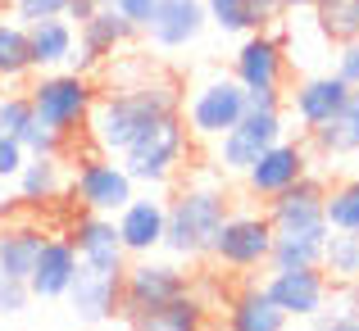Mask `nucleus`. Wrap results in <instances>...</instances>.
<instances>
[{
    "instance_id": "obj_5",
    "label": "nucleus",
    "mask_w": 359,
    "mask_h": 331,
    "mask_svg": "<svg viewBox=\"0 0 359 331\" xmlns=\"http://www.w3.org/2000/svg\"><path fill=\"white\" fill-rule=\"evenodd\" d=\"M323 200H327V182L314 173H305L296 186H287L282 195L269 200V223H273V236L278 241H314L323 245L327 241V213H323Z\"/></svg>"
},
{
    "instance_id": "obj_8",
    "label": "nucleus",
    "mask_w": 359,
    "mask_h": 331,
    "mask_svg": "<svg viewBox=\"0 0 359 331\" xmlns=\"http://www.w3.org/2000/svg\"><path fill=\"white\" fill-rule=\"evenodd\" d=\"M245 113V87L237 78H210L187 96L182 105V118H187V132L196 141H219L228 127H237Z\"/></svg>"
},
{
    "instance_id": "obj_24",
    "label": "nucleus",
    "mask_w": 359,
    "mask_h": 331,
    "mask_svg": "<svg viewBox=\"0 0 359 331\" xmlns=\"http://www.w3.org/2000/svg\"><path fill=\"white\" fill-rule=\"evenodd\" d=\"M132 331H210V304L196 290H182L177 300L150 309L141 318H128Z\"/></svg>"
},
{
    "instance_id": "obj_29",
    "label": "nucleus",
    "mask_w": 359,
    "mask_h": 331,
    "mask_svg": "<svg viewBox=\"0 0 359 331\" xmlns=\"http://www.w3.org/2000/svg\"><path fill=\"white\" fill-rule=\"evenodd\" d=\"M32 73V50H27V23L0 18V82H18Z\"/></svg>"
},
{
    "instance_id": "obj_41",
    "label": "nucleus",
    "mask_w": 359,
    "mask_h": 331,
    "mask_svg": "<svg viewBox=\"0 0 359 331\" xmlns=\"http://www.w3.org/2000/svg\"><path fill=\"white\" fill-rule=\"evenodd\" d=\"M282 5H287V9H314L318 0H282Z\"/></svg>"
},
{
    "instance_id": "obj_16",
    "label": "nucleus",
    "mask_w": 359,
    "mask_h": 331,
    "mask_svg": "<svg viewBox=\"0 0 359 331\" xmlns=\"http://www.w3.org/2000/svg\"><path fill=\"white\" fill-rule=\"evenodd\" d=\"M69 241L78 245V259L87 268H100V272H123L128 268V250H123V236H118V223L109 213H82L73 223Z\"/></svg>"
},
{
    "instance_id": "obj_21",
    "label": "nucleus",
    "mask_w": 359,
    "mask_h": 331,
    "mask_svg": "<svg viewBox=\"0 0 359 331\" xmlns=\"http://www.w3.org/2000/svg\"><path fill=\"white\" fill-rule=\"evenodd\" d=\"M309 150L318 159H346V155H359V87H351L346 105L323 122V127L309 132Z\"/></svg>"
},
{
    "instance_id": "obj_12",
    "label": "nucleus",
    "mask_w": 359,
    "mask_h": 331,
    "mask_svg": "<svg viewBox=\"0 0 359 331\" xmlns=\"http://www.w3.org/2000/svg\"><path fill=\"white\" fill-rule=\"evenodd\" d=\"M137 195V182L128 177V168L114 164V155H96L73 173V200L87 213H114Z\"/></svg>"
},
{
    "instance_id": "obj_6",
    "label": "nucleus",
    "mask_w": 359,
    "mask_h": 331,
    "mask_svg": "<svg viewBox=\"0 0 359 331\" xmlns=\"http://www.w3.org/2000/svg\"><path fill=\"white\" fill-rule=\"evenodd\" d=\"M269 254H273L269 213L232 209L228 218H223V227H219V236H214V245H210L205 259L223 263L228 272H255V268H269Z\"/></svg>"
},
{
    "instance_id": "obj_7",
    "label": "nucleus",
    "mask_w": 359,
    "mask_h": 331,
    "mask_svg": "<svg viewBox=\"0 0 359 331\" xmlns=\"http://www.w3.org/2000/svg\"><path fill=\"white\" fill-rule=\"evenodd\" d=\"M182 290H191V277H187L177 263L168 259H137L123 268V300H118V318H141L150 309L177 300Z\"/></svg>"
},
{
    "instance_id": "obj_2",
    "label": "nucleus",
    "mask_w": 359,
    "mask_h": 331,
    "mask_svg": "<svg viewBox=\"0 0 359 331\" xmlns=\"http://www.w3.org/2000/svg\"><path fill=\"white\" fill-rule=\"evenodd\" d=\"M232 213V200L223 186L196 182L168 200V218H164V250L173 259H201L210 254L214 236H219L223 218Z\"/></svg>"
},
{
    "instance_id": "obj_11",
    "label": "nucleus",
    "mask_w": 359,
    "mask_h": 331,
    "mask_svg": "<svg viewBox=\"0 0 359 331\" xmlns=\"http://www.w3.org/2000/svg\"><path fill=\"white\" fill-rule=\"evenodd\" d=\"M287 122H282V109H245L237 127H228L214 146H219V168L223 173H245L273 141H282Z\"/></svg>"
},
{
    "instance_id": "obj_36",
    "label": "nucleus",
    "mask_w": 359,
    "mask_h": 331,
    "mask_svg": "<svg viewBox=\"0 0 359 331\" xmlns=\"http://www.w3.org/2000/svg\"><path fill=\"white\" fill-rule=\"evenodd\" d=\"M23 159H27V150L18 146L14 136H5V132H0V182H9V177H18V168H23Z\"/></svg>"
},
{
    "instance_id": "obj_9",
    "label": "nucleus",
    "mask_w": 359,
    "mask_h": 331,
    "mask_svg": "<svg viewBox=\"0 0 359 331\" xmlns=\"http://www.w3.org/2000/svg\"><path fill=\"white\" fill-rule=\"evenodd\" d=\"M232 78L245 91H282L287 87V27H269V32H245L232 59Z\"/></svg>"
},
{
    "instance_id": "obj_20",
    "label": "nucleus",
    "mask_w": 359,
    "mask_h": 331,
    "mask_svg": "<svg viewBox=\"0 0 359 331\" xmlns=\"http://www.w3.org/2000/svg\"><path fill=\"white\" fill-rule=\"evenodd\" d=\"M205 23H210L205 18V0H159L146 36L159 50H182V45H191L205 32Z\"/></svg>"
},
{
    "instance_id": "obj_39",
    "label": "nucleus",
    "mask_w": 359,
    "mask_h": 331,
    "mask_svg": "<svg viewBox=\"0 0 359 331\" xmlns=\"http://www.w3.org/2000/svg\"><path fill=\"white\" fill-rule=\"evenodd\" d=\"M91 14H96V0H69V9H64V18H69L73 27H82Z\"/></svg>"
},
{
    "instance_id": "obj_28",
    "label": "nucleus",
    "mask_w": 359,
    "mask_h": 331,
    "mask_svg": "<svg viewBox=\"0 0 359 331\" xmlns=\"http://www.w3.org/2000/svg\"><path fill=\"white\" fill-rule=\"evenodd\" d=\"M314 27L327 45L359 41V0H318L314 5Z\"/></svg>"
},
{
    "instance_id": "obj_13",
    "label": "nucleus",
    "mask_w": 359,
    "mask_h": 331,
    "mask_svg": "<svg viewBox=\"0 0 359 331\" xmlns=\"http://www.w3.org/2000/svg\"><path fill=\"white\" fill-rule=\"evenodd\" d=\"M264 290H269V300L287 318H318V309L327 304L332 281H327V272L318 263L314 268H273Z\"/></svg>"
},
{
    "instance_id": "obj_15",
    "label": "nucleus",
    "mask_w": 359,
    "mask_h": 331,
    "mask_svg": "<svg viewBox=\"0 0 359 331\" xmlns=\"http://www.w3.org/2000/svg\"><path fill=\"white\" fill-rule=\"evenodd\" d=\"M64 300L73 304V314H78L82 323H109V318H118L123 272H100V268L78 263V272H73L69 295H64Z\"/></svg>"
},
{
    "instance_id": "obj_33",
    "label": "nucleus",
    "mask_w": 359,
    "mask_h": 331,
    "mask_svg": "<svg viewBox=\"0 0 359 331\" xmlns=\"http://www.w3.org/2000/svg\"><path fill=\"white\" fill-rule=\"evenodd\" d=\"M282 14H287L282 0H245V23H250V32H269V27H278Z\"/></svg>"
},
{
    "instance_id": "obj_17",
    "label": "nucleus",
    "mask_w": 359,
    "mask_h": 331,
    "mask_svg": "<svg viewBox=\"0 0 359 331\" xmlns=\"http://www.w3.org/2000/svg\"><path fill=\"white\" fill-rule=\"evenodd\" d=\"M137 36V27L118 14V9H96L87 23L78 27V55H73V73H91L96 64H105L118 45H128Z\"/></svg>"
},
{
    "instance_id": "obj_4",
    "label": "nucleus",
    "mask_w": 359,
    "mask_h": 331,
    "mask_svg": "<svg viewBox=\"0 0 359 331\" xmlns=\"http://www.w3.org/2000/svg\"><path fill=\"white\" fill-rule=\"evenodd\" d=\"M187 146H191V132H187V118H182V109H177V113H164L159 122H150V127L118 155V164L128 168L132 182L164 186L168 177L182 168Z\"/></svg>"
},
{
    "instance_id": "obj_40",
    "label": "nucleus",
    "mask_w": 359,
    "mask_h": 331,
    "mask_svg": "<svg viewBox=\"0 0 359 331\" xmlns=\"http://www.w3.org/2000/svg\"><path fill=\"white\" fill-rule=\"evenodd\" d=\"M318 331H359V314H341V318H318Z\"/></svg>"
},
{
    "instance_id": "obj_22",
    "label": "nucleus",
    "mask_w": 359,
    "mask_h": 331,
    "mask_svg": "<svg viewBox=\"0 0 359 331\" xmlns=\"http://www.w3.org/2000/svg\"><path fill=\"white\" fill-rule=\"evenodd\" d=\"M78 45V27L69 18H36L27 23V50H32V69L36 73H55L73 59Z\"/></svg>"
},
{
    "instance_id": "obj_34",
    "label": "nucleus",
    "mask_w": 359,
    "mask_h": 331,
    "mask_svg": "<svg viewBox=\"0 0 359 331\" xmlns=\"http://www.w3.org/2000/svg\"><path fill=\"white\" fill-rule=\"evenodd\" d=\"M69 0H14L18 23H36V18H64Z\"/></svg>"
},
{
    "instance_id": "obj_10",
    "label": "nucleus",
    "mask_w": 359,
    "mask_h": 331,
    "mask_svg": "<svg viewBox=\"0 0 359 331\" xmlns=\"http://www.w3.org/2000/svg\"><path fill=\"white\" fill-rule=\"evenodd\" d=\"M309 164H314V150H309V141H273L269 150H264L259 159H255L250 168L241 173L245 191L255 195V200L269 204L273 195H282L287 186H296L300 177L309 173Z\"/></svg>"
},
{
    "instance_id": "obj_32",
    "label": "nucleus",
    "mask_w": 359,
    "mask_h": 331,
    "mask_svg": "<svg viewBox=\"0 0 359 331\" xmlns=\"http://www.w3.org/2000/svg\"><path fill=\"white\" fill-rule=\"evenodd\" d=\"M205 18L223 32H250L245 23V0H205Z\"/></svg>"
},
{
    "instance_id": "obj_3",
    "label": "nucleus",
    "mask_w": 359,
    "mask_h": 331,
    "mask_svg": "<svg viewBox=\"0 0 359 331\" xmlns=\"http://www.w3.org/2000/svg\"><path fill=\"white\" fill-rule=\"evenodd\" d=\"M27 100H32V113L41 127H50L55 136H78L82 127H87L91 118V105H96V87H91L87 73H41V78L32 82V91H27Z\"/></svg>"
},
{
    "instance_id": "obj_37",
    "label": "nucleus",
    "mask_w": 359,
    "mask_h": 331,
    "mask_svg": "<svg viewBox=\"0 0 359 331\" xmlns=\"http://www.w3.org/2000/svg\"><path fill=\"white\" fill-rule=\"evenodd\" d=\"M332 73L346 82V87H359V41L337 45V69Z\"/></svg>"
},
{
    "instance_id": "obj_25",
    "label": "nucleus",
    "mask_w": 359,
    "mask_h": 331,
    "mask_svg": "<svg viewBox=\"0 0 359 331\" xmlns=\"http://www.w3.org/2000/svg\"><path fill=\"white\" fill-rule=\"evenodd\" d=\"M64 191V168L60 155H27L18 168V200L27 204H46Z\"/></svg>"
},
{
    "instance_id": "obj_27",
    "label": "nucleus",
    "mask_w": 359,
    "mask_h": 331,
    "mask_svg": "<svg viewBox=\"0 0 359 331\" xmlns=\"http://www.w3.org/2000/svg\"><path fill=\"white\" fill-rule=\"evenodd\" d=\"M332 286H355L359 281V232H327L323 241V263Z\"/></svg>"
},
{
    "instance_id": "obj_14",
    "label": "nucleus",
    "mask_w": 359,
    "mask_h": 331,
    "mask_svg": "<svg viewBox=\"0 0 359 331\" xmlns=\"http://www.w3.org/2000/svg\"><path fill=\"white\" fill-rule=\"evenodd\" d=\"M164 218H168V204L155 200V195H132L114 213L128 259H146V254L164 250Z\"/></svg>"
},
{
    "instance_id": "obj_18",
    "label": "nucleus",
    "mask_w": 359,
    "mask_h": 331,
    "mask_svg": "<svg viewBox=\"0 0 359 331\" xmlns=\"http://www.w3.org/2000/svg\"><path fill=\"white\" fill-rule=\"evenodd\" d=\"M346 96H351V87H346L337 73H314V78H300L296 91H287V105L296 113L300 132L309 136V132L323 127V122L346 105Z\"/></svg>"
},
{
    "instance_id": "obj_35",
    "label": "nucleus",
    "mask_w": 359,
    "mask_h": 331,
    "mask_svg": "<svg viewBox=\"0 0 359 331\" xmlns=\"http://www.w3.org/2000/svg\"><path fill=\"white\" fill-rule=\"evenodd\" d=\"M27 300H32L27 281L5 277V272H0V314H23V309H27Z\"/></svg>"
},
{
    "instance_id": "obj_31",
    "label": "nucleus",
    "mask_w": 359,
    "mask_h": 331,
    "mask_svg": "<svg viewBox=\"0 0 359 331\" xmlns=\"http://www.w3.org/2000/svg\"><path fill=\"white\" fill-rule=\"evenodd\" d=\"M36 122V113H32V100L27 96H0V132L5 136H14V141H23V132Z\"/></svg>"
},
{
    "instance_id": "obj_1",
    "label": "nucleus",
    "mask_w": 359,
    "mask_h": 331,
    "mask_svg": "<svg viewBox=\"0 0 359 331\" xmlns=\"http://www.w3.org/2000/svg\"><path fill=\"white\" fill-rule=\"evenodd\" d=\"M177 109H182L177 82L173 78H146V82H137V87H118V91L96 96L87 132H91V141H96L100 155L118 159L150 122H159L164 113H177Z\"/></svg>"
},
{
    "instance_id": "obj_26",
    "label": "nucleus",
    "mask_w": 359,
    "mask_h": 331,
    "mask_svg": "<svg viewBox=\"0 0 359 331\" xmlns=\"http://www.w3.org/2000/svg\"><path fill=\"white\" fill-rule=\"evenodd\" d=\"M41 245H46L41 227H5V232H0V272L27 281V272H32Z\"/></svg>"
},
{
    "instance_id": "obj_19",
    "label": "nucleus",
    "mask_w": 359,
    "mask_h": 331,
    "mask_svg": "<svg viewBox=\"0 0 359 331\" xmlns=\"http://www.w3.org/2000/svg\"><path fill=\"white\" fill-rule=\"evenodd\" d=\"M78 245L69 241V236H46L41 254H36L32 272H27V290H32L36 300H64L69 295V281L73 272H78Z\"/></svg>"
},
{
    "instance_id": "obj_42",
    "label": "nucleus",
    "mask_w": 359,
    "mask_h": 331,
    "mask_svg": "<svg viewBox=\"0 0 359 331\" xmlns=\"http://www.w3.org/2000/svg\"><path fill=\"white\" fill-rule=\"evenodd\" d=\"M96 9H118V0H96Z\"/></svg>"
},
{
    "instance_id": "obj_30",
    "label": "nucleus",
    "mask_w": 359,
    "mask_h": 331,
    "mask_svg": "<svg viewBox=\"0 0 359 331\" xmlns=\"http://www.w3.org/2000/svg\"><path fill=\"white\" fill-rule=\"evenodd\" d=\"M327 227L332 232H359V173L346 177V182L327 186V200H323Z\"/></svg>"
},
{
    "instance_id": "obj_23",
    "label": "nucleus",
    "mask_w": 359,
    "mask_h": 331,
    "mask_svg": "<svg viewBox=\"0 0 359 331\" xmlns=\"http://www.w3.org/2000/svg\"><path fill=\"white\" fill-rule=\"evenodd\" d=\"M287 323L291 318L273 304L259 281H245L228 300V331H287Z\"/></svg>"
},
{
    "instance_id": "obj_38",
    "label": "nucleus",
    "mask_w": 359,
    "mask_h": 331,
    "mask_svg": "<svg viewBox=\"0 0 359 331\" xmlns=\"http://www.w3.org/2000/svg\"><path fill=\"white\" fill-rule=\"evenodd\" d=\"M155 9H159V0H118V14L128 18V23L137 27V32H146V27H150Z\"/></svg>"
}]
</instances>
